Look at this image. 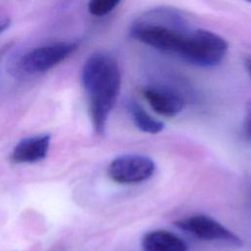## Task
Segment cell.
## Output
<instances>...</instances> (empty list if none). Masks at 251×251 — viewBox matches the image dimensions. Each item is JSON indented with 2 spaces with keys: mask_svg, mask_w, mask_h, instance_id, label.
<instances>
[{
  "mask_svg": "<svg viewBox=\"0 0 251 251\" xmlns=\"http://www.w3.org/2000/svg\"><path fill=\"white\" fill-rule=\"evenodd\" d=\"M247 1H250V2H251V0H247Z\"/></svg>",
  "mask_w": 251,
  "mask_h": 251,
  "instance_id": "9a60e30c",
  "label": "cell"
},
{
  "mask_svg": "<svg viewBox=\"0 0 251 251\" xmlns=\"http://www.w3.org/2000/svg\"><path fill=\"white\" fill-rule=\"evenodd\" d=\"M175 225L177 228L201 240L220 242L235 247L242 245L240 237L207 215H193L182 218L176 221Z\"/></svg>",
  "mask_w": 251,
  "mask_h": 251,
  "instance_id": "5b68a950",
  "label": "cell"
},
{
  "mask_svg": "<svg viewBox=\"0 0 251 251\" xmlns=\"http://www.w3.org/2000/svg\"><path fill=\"white\" fill-rule=\"evenodd\" d=\"M143 251H187L186 243L174 232L154 229L146 232L141 239Z\"/></svg>",
  "mask_w": 251,
  "mask_h": 251,
  "instance_id": "9c48e42d",
  "label": "cell"
},
{
  "mask_svg": "<svg viewBox=\"0 0 251 251\" xmlns=\"http://www.w3.org/2000/svg\"><path fill=\"white\" fill-rule=\"evenodd\" d=\"M243 131L245 136L251 139V100L247 104L246 114L243 122Z\"/></svg>",
  "mask_w": 251,
  "mask_h": 251,
  "instance_id": "7c38bea8",
  "label": "cell"
},
{
  "mask_svg": "<svg viewBox=\"0 0 251 251\" xmlns=\"http://www.w3.org/2000/svg\"><path fill=\"white\" fill-rule=\"evenodd\" d=\"M11 25V21L8 19L5 20H1L0 21V33H2L3 31H5Z\"/></svg>",
  "mask_w": 251,
  "mask_h": 251,
  "instance_id": "5bb4252c",
  "label": "cell"
},
{
  "mask_svg": "<svg viewBox=\"0 0 251 251\" xmlns=\"http://www.w3.org/2000/svg\"><path fill=\"white\" fill-rule=\"evenodd\" d=\"M156 171L154 160L139 154H126L115 158L108 166V176L120 184H133L149 179Z\"/></svg>",
  "mask_w": 251,
  "mask_h": 251,
  "instance_id": "8992f818",
  "label": "cell"
},
{
  "mask_svg": "<svg viewBox=\"0 0 251 251\" xmlns=\"http://www.w3.org/2000/svg\"><path fill=\"white\" fill-rule=\"evenodd\" d=\"M128 109L134 125L142 132L156 134L164 129V123L148 114L137 102L130 101Z\"/></svg>",
  "mask_w": 251,
  "mask_h": 251,
  "instance_id": "30bf717a",
  "label": "cell"
},
{
  "mask_svg": "<svg viewBox=\"0 0 251 251\" xmlns=\"http://www.w3.org/2000/svg\"><path fill=\"white\" fill-rule=\"evenodd\" d=\"M51 136L39 134L22 139L13 149L11 160L16 164H32L43 160L50 147Z\"/></svg>",
  "mask_w": 251,
  "mask_h": 251,
  "instance_id": "ba28073f",
  "label": "cell"
},
{
  "mask_svg": "<svg viewBox=\"0 0 251 251\" xmlns=\"http://www.w3.org/2000/svg\"><path fill=\"white\" fill-rule=\"evenodd\" d=\"M243 64H244V67L249 75V76L251 77V56H246L244 58V61H243Z\"/></svg>",
  "mask_w": 251,
  "mask_h": 251,
  "instance_id": "4fadbf2b",
  "label": "cell"
},
{
  "mask_svg": "<svg viewBox=\"0 0 251 251\" xmlns=\"http://www.w3.org/2000/svg\"><path fill=\"white\" fill-rule=\"evenodd\" d=\"M228 49L226 40L221 35L203 28L190 30L177 56L183 61L201 68L219 65Z\"/></svg>",
  "mask_w": 251,
  "mask_h": 251,
  "instance_id": "3957f363",
  "label": "cell"
},
{
  "mask_svg": "<svg viewBox=\"0 0 251 251\" xmlns=\"http://www.w3.org/2000/svg\"><path fill=\"white\" fill-rule=\"evenodd\" d=\"M151 109L164 117H175L183 108V99L176 92L159 86H146L141 91Z\"/></svg>",
  "mask_w": 251,
  "mask_h": 251,
  "instance_id": "52a82bcc",
  "label": "cell"
},
{
  "mask_svg": "<svg viewBox=\"0 0 251 251\" xmlns=\"http://www.w3.org/2000/svg\"><path fill=\"white\" fill-rule=\"evenodd\" d=\"M122 0H89L88 12L94 17H104L111 13Z\"/></svg>",
  "mask_w": 251,
  "mask_h": 251,
  "instance_id": "8fae6325",
  "label": "cell"
},
{
  "mask_svg": "<svg viewBox=\"0 0 251 251\" xmlns=\"http://www.w3.org/2000/svg\"><path fill=\"white\" fill-rule=\"evenodd\" d=\"M81 83L89 99L93 128L101 135L121 90L122 75L118 62L104 52L90 55L81 70Z\"/></svg>",
  "mask_w": 251,
  "mask_h": 251,
  "instance_id": "6da1fadb",
  "label": "cell"
},
{
  "mask_svg": "<svg viewBox=\"0 0 251 251\" xmlns=\"http://www.w3.org/2000/svg\"><path fill=\"white\" fill-rule=\"evenodd\" d=\"M190 30L186 18L178 10L159 7L136 19L130 25L129 35L154 49L178 55Z\"/></svg>",
  "mask_w": 251,
  "mask_h": 251,
  "instance_id": "7a4b0ae2",
  "label": "cell"
},
{
  "mask_svg": "<svg viewBox=\"0 0 251 251\" xmlns=\"http://www.w3.org/2000/svg\"><path fill=\"white\" fill-rule=\"evenodd\" d=\"M77 48L78 44L74 41H59L37 46L19 59L18 67L28 75L45 73L68 59Z\"/></svg>",
  "mask_w": 251,
  "mask_h": 251,
  "instance_id": "277c9868",
  "label": "cell"
}]
</instances>
